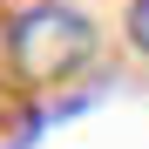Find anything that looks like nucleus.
<instances>
[{"label": "nucleus", "mask_w": 149, "mask_h": 149, "mask_svg": "<svg viewBox=\"0 0 149 149\" xmlns=\"http://www.w3.org/2000/svg\"><path fill=\"white\" fill-rule=\"evenodd\" d=\"M7 54H14V74H20V81L54 88V81H68V74H81L95 61V20L47 0V7H34V14L14 20Z\"/></svg>", "instance_id": "nucleus-1"}, {"label": "nucleus", "mask_w": 149, "mask_h": 149, "mask_svg": "<svg viewBox=\"0 0 149 149\" xmlns=\"http://www.w3.org/2000/svg\"><path fill=\"white\" fill-rule=\"evenodd\" d=\"M122 34H129L136 54H149V0H129V14H122Z\"/></svg>", "instance_id": "nucleus-2"}]
</instances>
